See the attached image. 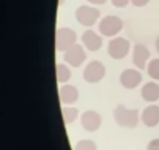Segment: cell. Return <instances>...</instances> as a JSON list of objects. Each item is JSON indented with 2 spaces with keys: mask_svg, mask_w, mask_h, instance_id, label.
I'll list each match as a JSON object with an SVG mask.
<instances>
[{
  "mask_svg": "<svg viewBox=\"0 0 159 150\" xmlns=\"http://www.w3.org/2000/svg\"><path fill=\"white\" fill-rule=\"evenodd\" d=\"M113 119H115L117 125L123 128H135L139 123V112L135 109H128L123 104H120L113 111Z\"/></svg>",
  "mask_w": 159,
  "mask_h": 150,
  "instance_id": "obj_1",
  "label": "cell"
},
{
  "mask_svg": "<svg viewBox=\"0 0 159 150\" xmlns=\"http://www.w3.org/2000/svg\"><path fill=\"white\" fill-rule=\"evenodd\" d=\"M76 40H77V35H76L74 30L61 27L55 33V46H57L58 51L66 52L70 48H73L76 45Z\"/></svg>",
  "mask_w": 159,
  "mask_h": 150,
  "instance_id": "obj_2",
  "label": "cell"
},
{
  "mask_svg": "<svg viewBox=\"0 0 159 150\" xmlns=\"http://www.w3.org/2000/svg\"><path fill=\"white\" fill-rule=\"evenodd\" d=\"M99 10L95 7H88V5H82L76 10V19L77 22L85 26V27H92L95 26V22L99 19Z\"/></svg>",
  "mask_w": 159,
  "mask_h": 150,
  "instance_id": "obj_3",
  "label": "cell"
},
{
  "mask_svg": "<svg viewBox=\"0 0 159 150\" xmlns=\"http://www.w3.org/2000/svg\"><path fill=\"white\" fill-rule=\"evenodd\" d=\"M99 32L104 36H115L123 29V21L117 16H106L99 21Z\"/></svg>",
  "mask_w": 159,
  "mask_h": 150,
  "instance_id": "obj_4",
  "label": "cell"
},
{
  "mask_svg": "<svg viewBox=\"0 0 159 150\" xmlns=\"http://www.w3.org/2000/svg\"><path fill=\"white\" fill-rule=\"evenodd\" d=\"M104 76H106V67L102 65L99 60L90 62L88 65L85 67V70H84V79H85L88 84H96V82H99Z\"/></svg>",
  "mask_w": 159,
  "mask_h": 150,
  "instance_id": "obj_5",
  "label": "cell"
},
{
  "mask_svg": "<svg viewBox=\"0 0 159 150\" xmlns=\"http://www.w3.org/2000/svg\"><path fill=\"white\" fill-rule=\"evenodd\" d=\"M131 49V45L129 41L125 40V38H113L109 41V46H107V51H109V55L115 60H120V59H125L128 55Z\"/></svg>",
  "mask_w": 159,
  "mask_h": 150,
  "instance_id": "obj_6",
  "label": "cell"
},
{
  "mask_svg": "<svg viewBox=\"0 0 159 150\" xmlns=\"http://www.w3.org/2000/svg\"><path fill=\"white\" fill-rule=\"evenodd\" d=\"M63 59L65 62L68 63V65H71V67H80L82 63L85 62L87 59V52L84 51V48L80 45H74L73 48H70L65 54H63Z\"/></svg>",
  "mask_w": 159,
  "mask_h": 150,
  "instance_id": "obj_7",
  "label": "cell"
},
{
  "mask_svg": "<svg viewBox=\"0 0 159 150\" xmlns=\"http://www.w3.org/2000/svg\"><path fill=\"white\" fill-rule=\"evenodd\" d=\"M80 123H82L84 130H87L90 133L98 131L101 126V115L96 111H85L80 115Z\"/></svg>",
  "mask_w": 159,
  "mask_h": 150,
  "instance_id": "obj_8",
  "label": "cell"
},
{
  "mask_svg": "<svg viewBox=\"0 0 159 150\" xmlns=\"http://www.w3.org/2000/svg\"><path fill=\"white\" fill-rule=\"evenodd\" d=\"M140 82H142V74L137 70H132V68L125 70L120 76V84L125 89H135Z\"/></svg>",
  "mask_w": 159,
  "mask_h": 150,
  "instance_id": "obj_9",
  "label": "cell"
},
{
  "mask_svg": "<svg viewBox=\"0 0 159 150\" xmlns=\"http://www.w3.org/2000/svg\"><path fill=\"white\" fill-rule=\"evenodd\" d=\"M58 98H60V103L63 106H71L73 103L77 101L79 98V90L74 87V85H61L60 90H58Z\"/></svg>",
  "mask_w": 159,
  "mask_h": 150,
  "instance_id": "obj_10",
  "label": "cell"
},
{
  "mask_svg": "<svg viewBox=\"0 0 159 150\" xmlns=\"http://www.w3.org/2000/svg\"><path fill=\"white\" fill-rule=\"evenodd\" d=\"M148 59H150V51H148L147 46H143V45H135L134 46V49H132V63L139 70L145 68Z\"/></svg>",
  "mask_w": 159,
  "mask_h": 150,
  "instance_id": "obj_11",
  "label": "cell"
},
{
  "mask_svg": "<svg viewBox=\"0 0 159 150\" xmlns=\"http://www.w3.org/2000/svg\"><path fill=\"white\" fill-rule=\"evenodd\" d=\"M140 119H142L145 126H148V128L156 126L159 123V106H154V104L147 106L140 115Z\"/></svg>",
  "mask_w": 159,
  "mask_h": 150,
  "instance_id": "obj_12",
  "label": "cell"
},
{
  "mask_svg": "<svg viewBox=\"0 0 159 150\" xmlns=\"http://www.w3.org/2000/svg\"><path fill=\"white\" fill-rule=\"evenodd\" d=\"M82 43H84V46L88 49V51H98L101 49L102 46V40L98 33H95L93 30H87L84 32L82 35Z\"/></svg>",
  "mask_w": 159,
  "mask_h": 150,
  "instance_id": "obj_13",
  "label": "cell"
},
{
  "mask_svg": "<svg viewBox=\"0 0 159 150\" xmlns=\"http://www.w3.org/2000/svg\"><path fill=\"white\" fill-rule=\"evenodd\" d=\"M140 95L142 98L147 101V103H154L159 100V85L156 82H147L142 90H140Z\"/></svg>",
  "mask_w": 159,
  "mask_h": 150,
  "instance_id": "obj_14",
  "label": "cell"
},
{
  "mask_svg": "<svg viewBox=\"0 0 159 150\" xmlns=\"http://www.w3.org/2000/svg\"><path fill=\"white\" fill-rule=\"evenodd\" d=\"M55 76H57V81L60 84H65V82L70 81L71 71H70V68H68L66 65H63V63H57V67H55Z\"/></svg>",
  "mask_w": 159,
  "mask_h": 150,
  "instance_id": "obj_15",
  "label": "cell"
},
{
  "mask_svg": "<svg viewBox=\"0 0 159 150\" xmlns=\"http://www.w3.org/2000/svg\"><path fill=\"white\" fill-rule=\"evenodd\" d=\"M61 115H63L65 125H70V123H73V122L77 119L79 111H77L76 108H73V106H65V108L61 109Z\"/></svg>",
  "mask_w": 159,
  "mask_h": 150,
  "instance_id": "obj_16",
  "label": "cell"
},
{
  "mask_svg": "<svg viewBox=\"0 0 159 150\" xmlns=\"http://www.w3.org/2000/svg\"><path fill=\"white\" fill-rule=\"evenodd\" d=\"M148 74H150V77L159 81V59H153L148 63Z\"/></svg>",
  "mask_w": 159,
  "mask_h": 150,
  "instance_id": "obj_17",
  "label": "cell"
},
{
  "mask_svg": "<svg viewBox=\"0 0 159 150\" xmlns=\"http://www.w3.org/2000/svg\"><path fill=\"white\" fill-rule=\"evenodd\" d=\"M74 150H98L96 144L90 139H82L74 145Z\"/></svg>",
  "mask_w": 159,
  "mask_h": 150,
  "instance_id": "obj_18",
  "label": "cell"
},
{
  "mask_svg": "<svg viewBox=\"0 0 159 150\" xmlns=\"http://www.w3.org/2000/svg\"><path fill=\"white\" fill-rule=\"evenodd\" d=\"M112 3L117 8H125L128 3H131V0H112Z\"/></svg>",
  "mask_w": 159,
  "mask_h": 150,
  "instance_id": "obj_19",
  "label": "cell"
},
{
  "mask_svg": "<svg viewBox=\"0 0 159 150\" xmlns=\"http://www.w3.org/2000/svg\"><path fill=\"white\" fill-rule=\"evenodd\" d=\"M147 150H159V139H153V141H150Z\"/></svg>",
  "mask_w": 159,
  "mask_h": 150,
  "instance_id": "obj_20",
  "label": "cell"
},
{
  "mask_svg": "<svg viewBox=\"0 0 159 150\" xmlns=\"http://www.w3.org/2000/svg\"><path fill=\"white\" fill-rule=\"evenodd\" d=\"M148 2H150V0H131V3L134 7H145Z\"/></svg>",
  "mask_w": 159,
  "mask_h": 150,
  "instance_id": "obj_21",
  "label": "cell"
},
{
  "mask_svg": "<svg viewBox=\"0 0 159 150\" xmlns=\"http://www.w3.org/2000/svg\"><path fill=\"white\" fill-rule=\"evenodd\" d=\"M87 2L93 3V5H102V3H106V2H107V0H87Z\"/></svg>",
  "mask_w": 159,
  "mask_h": 150,
  "instance_id": "obj_22",
  "label": "cell"
},
{
  "mask_svg": "<svg viewBox=\"0 0 159 150\" xmlns=\"http://www.w3.org/2000/svg\"><path fill=\"white\" fill-rule=\"evenodd\" d=\"M156 49H157V52H159V36H157V40H156Z\"/></svg>",
  "mask_w": 159,
  "mask_h": 150,
  "instance_id": "obj_23",
  "label": "cell"
}]
</instances>
